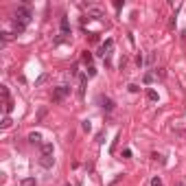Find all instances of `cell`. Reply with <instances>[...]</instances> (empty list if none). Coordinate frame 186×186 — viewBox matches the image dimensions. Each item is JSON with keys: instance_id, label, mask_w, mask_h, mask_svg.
Listing matches in <instances>:
<instances>
[{"instance_id": "cell-6", "label": "cell", "mask_w": 186, "mask_h": 186, "mask_svg": "<svg viewBox=\"0 0 186 186\" xmlns=\"http://www.w3.org/2000/svg\"><path fill=\"white\" fill-rule=\"evenodd\" d=\"M39 164L44 169H51L53 167V155H39Z\"/></svg>"}, {"instance_id": "cell-2", "label": "cell", "mask_w": 186, "mask_h": 186, "mask_svg": "<svg viewBox=\"0 0 186 186\" xmlns=\"http://www.w3.org/2000/svg\"><path fill=\"white\" fill-rule=\"evenodd\" d=\"M68 94H70V85L61 83V85H57V88H55V92H53V101H55V103H59V101H64Z\"/></svg>"}, {"instance_id": "cell-15", "label": "cell", "mask_w": 186, "mask_h": 186, "mask_svg": "<svg viewBox=\"0 0 186 186\" xmlns=\"http://www.w3.org/2000/svg\"><path fill=\"white\" fill-rule=\"evenodd\" d=\"M11 116H5V118H2V123H0V127H2V129H7V127H11Z\"/></svg>"}, {"instance_id": "cell-22", "label": "cell", "mask_w": 186, "mask_h": 186, "mask_svg": "<svg viewBox=\"0 0 186 186\" xmlns=\"http://www.w3.org/2000/svg\"><path fill=\"white\" fill-rule=\"evenodd\" d=\"M151 81H153V75L147 72V75H145V83H151Z\"/></svg>"}, {"instance_id": "cell-3", "label": "cell", "mask_w": 186, "mask_h": 186, "mask_svg": "<svg viewBox=\"0 0 186 186\" xmlns=\"http://www.w3.org/2000/svg\"><path fill=\"white\" fill-rule=\"evenodd\" d=\"M112 48H114V39L110 37V39H107V42H105V44L101 46V48H99V53H97V55L105 57V55H110V51H112Z\"/></svg>"}, {"instance_id": "cell-13", "label": "cell", "mask_w": 186, "mask_h": 186, "mask_svg": "<svg viewBox=\"0 0 186 186\" xmlns=\"http://www.w3.org/2000/svg\"><path fill=\"white\" fill-rule=\"evenodd\" d=\"M79 81H81V88H79V97L83 99V90H85V81H88V75H81V77H79Z\"/></svg>"}, {"instance_id": "cell-25", "label": "cell", "mask_w": 186, "mask_h": 186, "mask_svg": "<svg viewBox=\"0 0 186 186\" xmlns=\"http://www.w3.org/2000/svg\"><path fill=\"white\" fill-rule=\"evenodd\" d=\"M177 186H184V184H182V182H180V184H177Z\"/></svg>"}, {"instance_id": "cell-10", "label": "cell", "mask_w": 186, "mask_h": 186, "mask_svg": "<svg viewBox=\"0 0 186 186\" xmlns=\"http://www.w3.org/2000/svg\"><path fill=\"white\" fill-rule=\"evenodd\" d=\"M11 35H13V33H9V31H2V33H0V46H2V48H5L7 44H9Z\"/></svg>"}, {"instance_id": "cell-9", "label": "cell", "mask_w": 186, "mask_h": 186, "mask_svg": "<svg viewBox=\"0 0 186 186\" xmlns=\"http://www.w3.org/2000/svg\"><path fill=\"white\" fill-rule=\"evenodd\" d=\"M48 79H51V75H48V72H42V75L35 79V88H42V85H44L46 81H48Z\"/></svg>"}, {"instance_id": "cell-17", "label": "cell", "mask_w": 186, "mask_h": 186, "mask_svg": "<svg viewBox=\"0 0 186 186\" xmlns=\"http://www.w3.org/2000/svg\"><path fill=\"white\" fill-rule=\"evenodd\" d=\"M97 75V68L94 66H88V77H94Z\"/></svg>"}, {"instance_id": "cell-8", "label": "cell", "mask_w": 186, "mask_h": 186, "mask_svg": "<svg viewBox=\"0 0 186 186\" xmlns=\"http://www.w3.org/2000/svg\"><path fill=\"white\" fill-rule=\"evenodd\" d=\"M39 149H42V155H53V143H42Z\"/></svg>"}, {"instance_id": "cell-4", "label": "cell", "mask_w": 186, "mask_h": 186, "mask_svg": "<svg viewBox=\"0 0 186 186\" xmlns=\"http://www.w3.org/2000/svg\"><path fill=\"white\" fill-rule=\"evenodd\" d=\"M99 103H101V107H103L105 112H112V110H114V101L107 99V97H99Z\"/></svg>"}, {"instance_id": "cell-19", "label": "cell", "mask_w": 186, "mask_h": 186, "mask_svg": "<svg viewBox=\"0 0 186 186\" xmlns=\"http://www.w3.org/2000/svg\"><path fill=\"white\" fill-rule=\"evenodd\" d=\"M151 186H162V180H160V177H153V180H151Z\"/></svg>"}, {"instance_id": "cell-26", "label": "cell", "mask_w": 186, "mask_h": 186, "mask_svg": "<svg viewBox=\"0 0 186 186\" xmlns=\"http://www.w3.org/2000/svg\"><path fill=\"white\" fill-rule=\"evenodd\" d=\"M64 186H70V184H64Z\"/></svg>"}, {"instance_id": "cell-18", "label": "cell", "mask_w": 186, "mask_h": 186, "mask_svg": "<svg viewBox=\"0 0 186 186\" xmlns=\"http://www.w3.org/2000/svg\"><path fill=\"white\" fill-rule=\"evenodd\" d=\"M81 127H83V131H90V129H92V125H90V121H83V123H81Z\"/></svg>"}, {"instance_id": "cell-16", "label": "cell", "mask_w": 186, "mask_h": 186, "mask_svg": "<svg viewBox=\"0 0 186 186\" xmlns=\"http://www.w3.org/2000/svg\"><path fill=\"white\" fill-rule=\"evenodd\" d=\"M147 99L149 101H158V92L155 90H147Z\"/></svg>"}, {"instance_id": "cell-12", "label": "cell", "mask_w": 186, "mask_h": 186, "mask_svg": "<svg viewBox=\"0 0 186 186\" xmlns=\"http://www.w3.org/2000/svg\"><path fill=\"white\" fill-rule=\"evenodd\" d=\"M20 186H37V180L35 177H24L20 182Z\"/></svg>"}, {"instance_id": "cell-23", "label": "cell", "mask_w": 186, "mask_h": 186, "mask_svg": "<svg viewBox=\"0 0 186 186\" xmlns=\"http://www.w3.org/2000/svg\"><path fill=\"white\" fill-rule=\"evenodd\" d=\"M136 64H138V66H143V64H145V57H143V55H138V57H136Z\"/></svg>"}, {"instance_id": "cell-14", "label": "cell", "mask_w": 186, "mask_h": 186, "mask_svg": "<svg viewBox=\"0 0 186 186\" xmlns=\"http://www.w3.org/2000/svg\"><path fill=\"white\" fill-rule=\"evenodd\" d=\"M11 112H13V101H11V99H9V101H5V114H7V116H9V114H11Z\"/></svg>"}, {"instance_id": "cell-7", "label": "cell", "mask_w": 186, "mask_h": 186, "mask_svg": "<svg viewBox=\"0 0 186 186\" xmlns=\"http://www.w3.org/2000/svg\"><path fill=\"white\" fill-rule=\"evenodd\" d=\"M29 143H31V145H42V134H39V131L29 134Z\"/></svg>"}, {"instance_id": "cell-1", "label": "cell", "mask_w": 186, "mask_h": 186, "mask_svg": "<svg viewBox=\"0 0 186 186\" xmlns=\"http://www.w3.org/2000/svg\"><path fill=\"white\" fill-rule=\"evenodd\" d=\"M31 18H33V11H31V7L29 5H20L18 9H15V20H13V35H18V33H22L27 29V24L31 22Z\"/></svg>"}, {"instance_id": "cell-20", "label": "cell", "mask_w": 186, "mask_h": 186, "mask_svg": "<svg viewBox=\"0 0 186 186\" xmlns=\"http://www.w3.org/2000/svg\"><path fill=\"white\" fill-rule=\"evenodd\" d=\"M138 90H140V88H138L136 83H129V92H134V94H136V92H138Z\"/></svg>"}, {"instance_id": "cell-5", "label": "cell", "mask_w": 186, "mask_h": 186, "mask_svg": "<svg viewBox=\"0 0 186 186\" xmlns=\"http://www.w3.org/2000/svg\"><path fill=\"white\" fill-rule=\"evenodd\" d=\"M59 27H61V35H68V33H70V24H68V18H66V15H61Z\"/></svg>"}, {"instance_id": "cell-21", "label": "cell", "mask_w": 186, "mask_h": 186, "mask_svg": "<svg viewBox=\"0 0 186 186\" xmlns=\"http://www.w3.org/2000/svg\"><path fill=\"white\" fill-rule=\"evenodd\" d=\"M153 61H155V53H151V55H149V59H147V64H149V66H153Z\"/></svg>"}, {"instance_id": "cell-24", "label": "cell", "mask_w": 186, "mask_h": 186, "mask_svg": "<svg viewBox=\"0 0 186 186\" xmlns=\"http://www.w3.org/2000/svg\"><path fill=\"white\" fill-rule=\"evenodd\" d=\"M83 61H85V64H90V61H92V55H90V53H85V55H83Z\"/></svg>"}, {"instance_id": "cell-11", "label": "cell", "mask_w": 186, "mask_h": 186, "mask_svg": "<svg viewBox=\"0 0 186 186\" xmlns=\"http://www.w3.org/2000/svg\"><path fill=\"white\" fill-rule=\"evenodd\" d=\"M88 18H92V20H101V18H103V11H101V9H88Z\"/></svg>"}]
</instances>
